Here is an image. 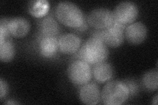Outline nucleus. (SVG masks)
Instances as JSON below:
<instances>
[{
  "instance_id": "nucleus-8",
  "label": "nucleus",
  "mask_w": 158,
  "mask_h": 105,
  "mask_svg": "<svg viewBox=\"0 0 158 105\" xmlns=\"http://www.w3.org/2000/svg\"><path fill=\"white\" fill-rule=\"evenodd\" d=\"M147 32L145 25L140 22H137L129 24L125 28V36L130 43L137 45L145 40Z\"/></svg>"
},
{
  "instance_id": "nucleus-12",
  "label": "nucleus",
  "mask_w": 158,
  "mask_h": 105,
  "mask_svg": "<svg viewBox=\"0 0 158 105\" xmlns=\"http://www.w3.org/2000/svg\"><path fill=\"white\" fill-rule=\"evenodd\" d=\"M59 49L58 40L56 37L43 36L39 42V51L42 55L46 58L53 57Z\"/></svg>"
},
{
  "instance_id": "nucleus-4",
  "label": "nucleus",
  "mask_w": 158,
  "mask_h": 105,
  "mask_svg": "<svg viewBox=\"0 0 158 105\" xmlns=\"http://www.w3.org/2000/svg\"><path fill=\"white\" fill-rule=\"evenodd\" d=\"M125 26L114 20L110 27L104 30H96L94 32L92 37L100 39L106 46L117 47L124 40Z\"/></svg>"
},
{
  "instance_id": "nucleus-13",
  "label": "nucleus",
  "mask_w": 158,
  "mask_h": 105,
  "mask_svg": "<svg viewBox=\"0 0 158 105\" xmlns=\"http://www.w3.org/2000/svg\"><path fill=\"white\" fill-rule=\"evenodd\" d=\"M60 28L57 22L52 17L43 18L40 23V31L43 36L55 37L59 33Z\"/></svg>"
},
{
  "instance_id": "nucleus-21",
  "label": "nucleus",
  "mask_w": 158,
  "mask_h": 105,
  "mask_svg": "<svg viewBox=\"0 0 158 105\" xmlns=\"http://www.w3.org/2000/svg\"><path fill=\"white\" fill-rule=\"evenodd\" d=\"M6 104H17V102H12V101H9V102H7L6 103Z\"/></svg>"
},
{
  "instance_id": "nucleus-9",
  "label": "nucleus",
  "mask_w": 158,
  "mask_h": 105,
  "mask_svg": "<svg viewBox=\"0 0 158 105\" xmlns=\"http://www.w3.org/2000/svg\"><path fill=\"white\" fill-rule=\"evenodd\" d=\"M81 40L74 34H64L58 40L59 49L66 55H73L76 53L81 46Z\"/></svg>"
},
{
  "instance_id": "nucleus-11",
  "label": "nucleus",
  "mask_w": 158,
  "mask_h": 105,
  "mask_svg": "<svg viewBox=\"0 0 158 105\" xmlns=\"http://www.w3.org/2000/svg\"><path fill=\"white\" fill-rule=\"evenodd\" d=\"M30 23L26 18L15 17L10 19L7 22V29L11 36L16 38L25 36L30 30Z\"/></svg>"
},
{
  "instance_id": "nucleus-17",
  "label": "nucleus",
  "mask_w": 158,
  "mask_h": 105,
  "mask_svg": "<svg viewBox=\"0 0 158 105\" xmlns=\"http://www.w3.org/2000/svg\"><path fill=\"white\" fill-rule=\"evenodd\" d=\"M49 9V3L46 1H34L29 5V11L35 17L45 14Z\"/></svg>"
},
{
  "instance_id": "nucleus-16",
  "label": "nucleus",
  "mask_w": 158,
  "mask_h": 105,
  "mask_svg": "<svg viewBox=\"0 0 158 105\" xmlns=\"http://www.w3.org/2000/svg\"><path fill=\"white\" fill-rule=\"evenodd\" d=\"M158 74L156 71H151L144 74L142 78V82L146 89L151 91L157 89Z\"/></svg>"
},
{
  "instance_id": "nucleus-19",
  "label": "nucleus",
  "mask_w": 158,
  "mask_h": 105,
  "mask_svg": "<svg viewBox=\"0 0 158 105\" xmlns=\"http://www.w3.org/2000/svg\"><path fill=\"white\" fill-rule=\"evenodd\" d=\"M126 85L127 86L128 90H129V93L131 95H135L138 89V87L135 83L133 82L132 81H128L126 83Z\"/></svg>"
},
{
  "instance_id": "nucleus-14",
  "label": "nucleus",
  "mask_w": 158,
  "mask_h": 105,
  "mask_svg": "<svg viewBox=\"0 0 158 105\" xmlns=\"http://www.w3.org/2000/svg\"><path fill=\"white\" fill-rule=\"evenodd\" d=\"M93 74L98 82L103 83L111 79L113 74V70L111 64L103 62L95 65L93 70Z\"/></svg>"
},
{
  "instance_id": "nucleus-7",
  "label": "nucleus",
  "mask_w": 158,
  "mask_h": 105,
  "mask_svg": "<svg viewBox=\"0 0 158 105\" xmlns=\"http://www.w3.org/2000/svg\"><path fill=\"white\" fill-rule=\"evenodd\" d=\"M88 22L96 30H104L114 22L113 12L106 8H97L89 13Z\"/></svg>"
},
{
  "instance_id": "nucleus-18",
  "label": "nucleus",
  "mask_w": 158,
  "mask_h": 105,
  "mask_svg": "<svg viewBox=\"0 0 158 105\" xmlns=\"http://www.w3.org/2000/svg\"><path fill=\"white\" fill-rule=\"evenodd\" d=\"M8 90L7 83L3 81V79H0V98L3 99L4 97H6Z\"/></svg>"
},
{
  "instance_id": "nucleus-1",
  "label": "nucleus",
  "mask_w": 158,
  "mask_h": 105,
  "mask_svg": "<svg viewBox=\"0 0 158 105\" xmlns=\"http://www.w3.org/2000/svg\"><path fill=\"white\" fill-rule=\"evenodd\" d=\"M108 55V49L104 42L100 39L92 37L81 47L79 57L88 64L96 65L104 62Z\"/></svg>"
},
{
  "instance_id": "nucleus-3",
  "label": "nucleus",
  "mask_w": 158,
  "mask_h": 105,
  "mask_svg": "<svg viewBox=\"0 0 158 105\" xmlns=\"http://www.w3.org/2000/svg\"><path fill=\"white\" fill-rule=\"evenodd\" d=\"M129 95V90L126 83L120 81L107 83L101 93L102 101L107 105L121 104L127 101Z\"/></svg>"
},
{
  "instance_id": "nucleus-5",
  "label": "nucleus",
  "mask_w": 158,
  "mask_h": 105,
  "mask_svg": "<svg viewBox=\"0 0 158 105\" xmlns=\"http://www.w3.org/2000/svg\"><path fill=\"white\" fill-rule=\"evenodd\" d=\"M68 76L72 83L77 86L86 84L92 78L90 65L81 59L73 61L68 68Z\"/></svg>"
},
{
  "instance_id": "nucleus-6",
  "label": "nucleus",
  "mask_w": 158,
  "mask_h": 105,
  "mask_svg": "<svg viewBox=\"0 0 158 105\" xmlns=\"http://www.w3.org/2000/svg\"><path fill=\"white\" fill-rule=\"evenodd\" d=\"M113 14L116 22L126 26L135 21L138 14V9L134 3L123 2L117 5Z\"/></svg>"
},
{
  "instance_id": "nucleus-15",
  "label": "nucleus",
  "mask_w": 158,
  "mask_h": 105,
  "mask_svg": "<svg viewBox=\"0 0 158 105\" xmlns=\"http://www.w3.org/2000/svg\"><path fill=\"white\" fill-rule=\"evenodd\" d=\"M15 55V47L10 39L0 43V59L3 62H9Z\"/></svg>"
},
{
  "instance_id": "nucleus-10",
  "label": "nucleus",
  "mask_w": 158,
  "mask_h": 105,
  "mask_svg": "<svg viewBox=\"0 0 158 105\" xmlns=\"http://www.w3.org/2000/svg\"><path fill=\"white\" fill-rule=\"evenodd\" d=\"M81 101L86 104L94 105L100 102L101 94L100 89L95 83L83 85L79 93Z\"/></svg>"
},
{
  "instance_id": "nucleus-2",
  "label": "nucleus",
  "mask_w": 158,
  "mask_h": 105,
  "mask_svg": "<svg viewBox=\"0 0 158 105\" xmlns=\"http://www.w3.org/2000/svg\"><path fill=\"white\" fill-rule=\"evenodd\" d=\"M57 19L67 26L79 29L83 26L84 14L76 4L69 2L59 3L56 8Z\"/></svg>"
},
{
  "instance_id": "nucleus-20",
  "label": "nucleus",
  "mask_w": 158,
  "mask_h": 105,
  "mask_svg": "<svg viewBox=\"0 0 158 105\" xmlns=\"http://www.w3.org/2000/svg\"><path fill=\"white\" fill-rule=\"evenodd\" d=\"M152 104L157 105V95H156L155 97L153 99V101H152Z\"/></svg>"
}]
</instances>
